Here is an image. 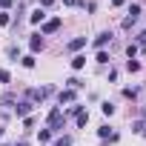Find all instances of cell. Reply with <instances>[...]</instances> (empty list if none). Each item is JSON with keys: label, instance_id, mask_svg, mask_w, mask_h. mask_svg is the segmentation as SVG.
I'll return each instance as SVG.
<instances>
[{"label": "cell", "instance_id": "obj_1", "mask_svg": "<svg viewBox=\"0 0 146 146\" xmlns=\"http://www.w3.org/2000/svg\"><path fill=\"white\" fill-rule=\"evenodd\" d=\"M63 123H66V112H63V109H52V112H49V129H52V132H60Z\"/></svg>", "mask_w": 146, "mask_h": 146}, {"label": "cell", "instance_id": "obj_2", "mask_svg": "<svg viewBox=\"0 0 146 146\" xmlns=\"http://www.w3.org/2000/svg\"><path fill=\"white\" fill-rule=\"evenodd\" d=\"M52 92H54L52 86H43V89H29V100H35V103H37V100H43V98H49Z\"/></svg>", "mask_w": 146, "mask_h": 146}, {"label": "cell", "instance_id": "obj_3", "mask_svg": "<svg viewBox=\"0 0 146 146\" xmlns=\"http://www.w3.org/2000/svg\"><path fill=\"white\" fill-rule=\"evenodd\" d=\"M57 29H60V17H54V20H46L40 32H43V35H52V32H57Z\"/></svg>", "mask_w": 146, "mask_h": 146}, {"label": "cell", "instance_id": "obj_4", "mask_svg": "<svg viewBox=\"0 0 146 146\" xmlns=\"http://www.w3.org/2000/svg\"><path fill=\"white\" fill-rule=\"evenodd\" d=\"M109 40H112V35H109V32H100V35L95 37V46H98V52H100V49H103Z\"/></svg>", "mask_w": 146, "mask_h": 146}, {"label": "cell", "instance_id": "obj_5", "mask_svg": "<svg viewBox=\"0 0 146 146\" xmlns=\"http://www.w3.org/2000/svg\"><path fill=\"white\" fill-rule=\"evenodd\" d=\"M57 100H60V106H63V103H72V100H75V89H66V92H60V95H57Z\"/></svg>", "mask_w": 146, "mask_h": 146}, {"label": "cell", "instance_id": "obj_6", "mask_svg": "<svg viewBox=\"0 0 146 146\" xmlns=\"http://www.w3.org/2000/svg\"><path fill=\"white\" fill-rule=\"evenodd\" d=\"M83 46H86V37H75L66 49H69V52H78V49H83Z\"/></svg>", "mask_w": 146, "mask_h": 146}, {"label": "cell", "instance_id": "obj_7", "mask_svg": "<svg viewBox=\"0 0 146 146\" xmlns=\"http://www.w3.org/2000/svg\"><path fill=\"white\" fill-rule=\"evenodd\" d=\"M29 46H32V52H40V49H43V37H40V35H32Z\"/></svg>", "mask_w": 146, "mask_h": 146}, {"label": "cell", "instance_id": "obj_8", "mask_svg": "<svg viewBox=\"0 0 146 146\" xmlns=\"http://www.w3.org/2000/svg\"><path fill=\"white\" fill-rule=\"evenodd\" d=\"M29 112H32V100H23V103L17 106V115H20V117H26Z\"/></svg>", "mask_w": 146, "mask_h": 146}, {"label": "cell", "instance_id": "obj_9", "mask_svg": "<svg viewBox=\"0 0 146 146\" xmlns=\"http://www.w3.org/2000/svg\"><path fill=\"white\" fill-rule=\"evenodd\" d=\"M83 66H86V57H80V54H78V57H72V69H75V72H80Z\"/></svg>", "mask_w": 146, "mask_h": 146}, {"label": "cell", "instance_id": "obj_10", "mask_svg": "<svg viewBox=\"0 0 146 146\" xmlns=\"http://www.w3.org/2000/svg\"><path fill=\"white\" fill-rule=\"evenodd\" d=\"M43 17H46V12H43V9H35V12L29 15V20H32V23H40Z\"/></svg>", "mask_w": 146, "mask_h": 146}, {"label": "cell", "instance_id": "obj_11", "mask_svg": "<svg viewBox=\"0 0 146 146\" xmlns=\"http://www.w3.org/2000/svg\"><path fill=\"white\" fill-rule=\"evenodd\" d=\"M37 140H40V143H49V140H52V129H40V132H37Z\"/></svg>", "mask_w": 146, "mask_h": 146}, {"label": "cell", "instance_id": "obj_12", "mask_svg": "<svg viewBox=\"0 0 146 146\" xmlns=\"http://www.w3.org/2000/svg\"><path fill=\"white\" fill-rule=\"evenodd\" d=\"M86 123H89V112L80 109V112H78V126H86Z\"/></svg>", "mask_w": 146, "mask_h": 146}, {"label": "cell", "instance_id": "obj_13", "mask_svg": "<svg viewBox=\"0 0 146 146\" xmlns=\"http://www.w3.org/2000/svg\"><path fill=\"white\" fill-rule=\"evenodd\" d=\"M95 60H98V63H109V54H106V52H103V49H100V52H98V57H95Z\"/></svg>", "mask_w": 146, "mask_h": 146}, {"label": "cell", "instance_id": "obj_14", "mask_svg": "<svg viewBox=\"0 0 146 146\" xmlns=\"http://www.w3.org/2000/svg\"><path fill=\"white\" fill-rule=\"evenodd\" d=\"M23 66H26V69H32V66H35V57H32V54H26V57H23Z\"/></svg>", "mask_w": 146, "mask_h": 146}, {"label": "cell", "instance_id": "obj_15", "mask_svg": "<svg viewBox=\"0 0 146 146\" xmlns=\"http://www.w3.org/2000/svg\"><path fill=\"white\" fill-rule=\"evenodd\" d=\"M126 69H129V72H137V69H140V63H137V60H129V63H126Z\"/></svg>", "mask_w": 146, "mask_h": 146}, {"label": "cell", "instance_id": "obj_16", "mask_svg": "<svg viewBox=\"0 0 146 146\" xmlns=\"http://www.w3.org/2000/svg\"><path fill=\"white\" fill-rule=\"evenodd\" d=\"M123 98H132V100H135V98H137V89H123Z\"/></svg>", "mask_w": 146, "mask_h": 146}, {"label": "cell", "instance_id": "obj_17", "mask_svg": "<svg viewBox=\"0 0 146 146\" xmlns=\"http://www.w3.org/2000/svg\"><path fill=\"white\" fill-rule=\"evenodd\" d=\"M100 109H103V115H115V106H112V103H103Z\"/></svg>", "mask_w": 146, "mask_h": 146}, {"label": "cell", "instance_id": "obj_18", "mask_svg": "<svg viewBox=\"0 0 146 146\" xmlns=\"http://www.w3.org/2000/svg\"><path fill=\"white\" fill-rule=\"evenodd\" d=\"M9 23H12V17H9V15L3 12V15H0V26H9Z\"/></svg>", "mask_w": 146, "mask_h": 146}, {"label": "cell", "instance_id": "obj_19", "mask_svg": "<svg viewBox=\"0 0 146 146\" xmlns=\"http://www.w3.org/2000/svg\"><path fill=\"white\" fill-rule=\"evenodd\" d=\"M54 146H72V137H60V140H57Z\"/></svg>", "mask_w": 146, "mask_h": 146}, {"label": "cell", "instance_id": "obj_20", "mask_svg": "<svg viewBox=\"0 0 146 146\" xmlns=\"http://www.w3.org/2000/svg\"><path fill=\"white\" fill-rule=\"evenodd\" d=\"M0 83H9V72L6 69H0Z\"/></svg>", "mask_w": 146, "mask_h": 146}, {"label": "cell", "instance_id": "obj_21", "mask_svg": "<svg viewBox=\"0 0 146 146\" xmlns=\"http://www.w3.org/2000/svg\"><path fill=\"white\" fill-rule=\"evenodd\" d=\"M12 3H15V0H0V6H3V9H9Z\"/></svg>", "mask_w": 146, "mask_h": 146}, {"label": "cell", "instance_id": "obj_22", "mask_svg": "<svg viewBox=\"0 0 146 146\" xmlns=\"http://www.w3.org/2000/svg\"><path fill=\"white\" fill-rule=\"evenodd\" d=\"M52 3H54V0H40V6H43V9H49Z\"/></svg>", "mask_w": 146, "mask_h": 146}, {"label": "cell", "instance_id": "obj_23", "mask_svg": "<svg viewBox=\"0 0 146 146\" xmlns=\"http://www.w3.org/2000/svg\"><path fill=\"white\" fill-rule=\"evenodd\" d=\"M126 3V0H112V6H123Z\"/></svg>", "mask_w": 146, "mask_h": 146}, {"label": "cell", "instance_id": "obj_24", "mask_svg": "<svg viewBox=\"0 0 146 146\" xmlns=\"http://www.w3.org/2000/svg\"><path fill=\"white\" fill-rule=\"evenodd\" d=\"M63 3H66V6H75V3H78V0H63Z\"/></svg>", "mask_w": 146, "mask_h": 146}, {"label": "cell", "instance_id": "obj_25", "mask_svg": "<svg viewBox=\"0 0 146 146\" xmlns=\"http://www.w3.org/2000/svg\"><path fill=\"white\" fill-rule=\"evenodd\" d=\"M15 146H23V143H15Z\"/></svg>", "mask_w": 146, "mask_h": 146}]
</instances>
